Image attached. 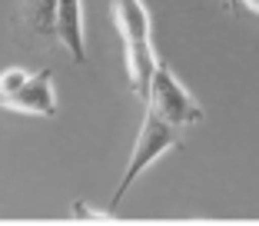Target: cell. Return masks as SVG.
Returning a JSON list of instances; mask_svg holds the SVG:
<instances>
[{
	"instance_id": "cell-8",
	"label": "cell",
	"mask_w": 259,
	"mask_h": 226,
	"mask_svg": "<svg viewBox=\"0 0 259 226\" xmlns=\"http://www.w3.org/2000/svg\"><path fill=\"white\" fill-rule=\"evenodd\" d=\"M236 4H246L249 10H256V14H259V0H236Z\"/></svg>"
},
{
	"instance_id": "cell-1",
	"label": "cell",
	"mask_w": 259,
	"mask_h": 226,
	"mask_svg": "<svg viewBox=\"0 0 259 226\" xmlns=\"http://www.w3.org/2000/svg\"><path fill=\"white\" fill-rule=\"evenodd\" d=\"M113 20L120 27L123 47H126V73L130 87L140 100L150 93V80L156 70V53L150 47V14H146L143 0H113Z\"/></svg>"
},
{
	"instance_id": "cell-3",
	"label": "cell",
	"mask_w": 259,
	"mask_h": 226,
	"mask_svg": "<svg viewBox=\"0 0 259 226\" xmlns=\"http://www.w3.org/2000/svg\"><path fill=\"white\" fill-rule=\"evenodd\" d=\"M176 130H180V127H173V123H166L163 117H156L153 110H146V120H143V127H140V136H137V143H133V153H130L126 173H123L120 186H116V193H113V203H120L123 196H126V190L143 176V170L156 157H163V153L173 150V146H180V133H176Z\"/></svg>"
},
{
	"instance_id": "cell-5",
	"label": "cell",
	"mask_w": 259,
	"mask_h": 226,
	"mask_svg": "<svg viewBox=\"0 0 259 226\" xmlns=\"http://www.w3.org/2000/svg\"><path fill=\"white\" fill-rule=\"evenodd\" d=\"M57 40L67 47V53L76 63L87 60L83 47V10L80 0H57Z\"/></svg>"
},
{
	"instance_id": "cell-6",
	"label": "cell",
	"mask_w": 259,
	"mask_h": 226,
	"mask_svg": "<svg viewBox=\"0 0 259 226\" xmlns=\"http://www.w3.org/2000/svg\"><path fill=\"white\" fill-rule=\"evenodd\" d=\"M20 20L40 40L57 37V0H23Z\"/></svg>"
},
{
	"instance_id": "cell-4",
	"label": "cell",
	"mask_w": 259,
	"mask_h": 226,
	"mask_svg": "<svg viewBox=\"0 0 259 226\" xmlns=\"http://www.w3.org/2000/svg\"><path fill=\"white\" fill-rule=\"evenodd\" d=\"M146 103L156 117H163L173 127H190V123L203 120V106L190 100V93L183 90V83L173 77V70L166 63H156V70H153Z\"/></svg>"
},
{
	"instance_id": "cell-2",
	"label": "cell",
	"mask_w": 259,
	"mask_h": 226,
	"mask_svg": "<svg viewBox=\"0 0 259 226\" xmlns=\"http://www.w3.org/2000/svg\"><path fill=\"white\" fill-rule=\"evenodd\" d=\"M0 106L20 113H37V117H54L57 113V93H54V73L40 70L27 73L20 67H7L0 73Z\"/></svg>"
},
{
	"instance_id": "cell-7",
	"label": "cell",
	"mask_w": 259,
	"mask_h": 226,
	"mask_svg": "<svg viewBox=\"0 0 259 226\" xmlns=\"http://www.w3.org/2000/svg\"><path fill=\"white\" fill-rule=\"evenodd\" d=\"M73 216L80 219H113V210H97L90 203H73Z\"/></svg>"
},
{
	"instance_id": "cell-9",
	"label": "cell",
	"mask_w": 259,
	"mask_h": 226,
	"mask_svg": "<svg viewBox=\"0 0 259 226\" xmlns=\"http://www.w3.org/2000/svg\"><path fill=\"white\" fill-rule=\"evenodd\" d=\"M223 4V10H236V0H220Z\"/></svg>"
}]
</instances>
